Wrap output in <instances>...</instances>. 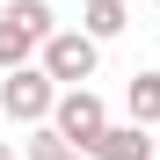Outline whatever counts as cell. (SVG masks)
I'll list each match as a JSON object with an SVG mask.
<instances>
[{
  "label": "cell",
  "instance_id": "6",
  "mask_svg": "<svg viewBox=\"0 0 160 160\" xmlns=\"http://www.w3.org/2000/svg\"><path fill=\"white\" fill-rule=\"evenodd\" d=\"M124 109H131V124L160 131V73H131L124 80Z\"/></svg>",
  "mask_w": 160,
  "mask_h": 160
},
{
  "label": "cell",
  "instance_id": "4",
  "mask_svg": "<svg viewBox=\"0 0 160 160\" xmlns=\"http://www.w3.org/2000/svg\"><path fill=\"white\" fill-rule=\"evenodd\" d=\"M37 66L58 80V88H88L95 66H102V44H95V37H80V29H51L44 51H37Z\"/></svg>",
  "mask_w": 160,
  "mask_h": 160
},
{
  "label": "cell",
  "instance_id": "10",
  "mask_svg": "<svg viewBox=\"0 0 160 160\" xmlns=\"http://www.w3.org/2000/svg\"><path fill=\"white\" fill-rule=\"evenodd\" d=\"M153 146H160V131H153Z\"/></svg>",
  "mask_w": 160,
  "mask_h": 160
},
{
  "label": "cell",
  "instance_id": "2",
  "mask_svg": "<svg viewBox=\"0 0 160 160\" xmlns=\"http://www.w3.org/2000/svg\"><path fill=\"white\" fill-rule=\"evenodd\" d=\"M51 102H58V80H51L44 66H15V73H0V109H8L15 124H51Z\"/></svg>",
  "mask_w": 160,
  "mask_h": 160
},
{
  "label": "cell",
  "instance_id": "8",
  "mask_svg": "<svg viewBox=\"0 0 160 160\" xmlns=\"http://www.w3.org/2000/svg\"><path fill=\"white\" fill-rule=\"evenodd\" d=\"M22 160H80V146H66L51 124H37L29 138H22Z\"/></svg>",
  "mask_w": 160,
  "mask_h": 160
},
{
  "label": "cell",
  "instance_id": "11",
  "mask_svg": "<svg viewBox=\"0 0 160 160\" xmlns=\"http://www.w3.org/2000/svg\"><path fill=\"white\" fill-rule=\"evenodd\" d=\"M153 8H160V0H153Z\"/></svg>",
  "mask_w": 160,
  "mask_h": 160
},
{
  "label": "cell",
  "instance_id": "5",
  "mask_svg": "<svg viewBox=\"0 0 160 160\" xmlns=\"http://www.w3.org/2000/svg\"><path fill=\"white\" fill-rule=\"evenodd\" d=\"M88 153H95V160H153L160 146H153V131H146V124H109Z\"/></svg>",
  "mask_w": 160,
  "mask_h": 160
},
{
  "label": "cell",
  "instance_id": "3",
  "mask_svg": "<svg viewBox=\"0 0 160 160\" xmlns=\"http://www.w3.org/2000/svg\"><path fill=\"white\" fill-rule=\"evenodd\" d=\"M51 131H58L66 146L88 153L102 131H109V102H102L95 88H58V102H51Z\"/></svg>",
  "mask_w": 160,
  "mask_h": 160
},
{
  "label": "cell",
  "instance_id": "9",
  "mask_svg": "<svg viewBox=\"0 0 160 160\" xmlns=\"http://www.w3.org/2000/svg\"><path fill=\"white\" fill-rule=\"evenodd\" d=\"M0 160H15V146H8V138H0Z\"/></svg>",
  "mask_w": 160,
  "mask_h": 160
},
{
  "label": "cell",
  "instance_id": "7",
  "mask_svg": "<svg viewBox=\"0 0 160 160\" xmlns=\"http://www.w3.org/2000/svg\"><path fill=\"white\" fill-rule=\"evenodd\" d=\"M124 0H88L80 8V37H95V44H109V37H124Z\"/></svg>",
  "mask_w": 160,
  "mask_h": 160
},
{
  "label": "cell",
  "instance_id": "1",
  "mask_svg": "<svg viewBox=\"0 0 160 160\" xmlns=\"http://www.w3.org/2000/svg\"><path fill=\"white\" fill-rule=\"evenodd\" d=\"M51 29H58V22H51V0H8V8H0V73L29 66Z\"/></svg>",
  "mask_w": 160,
  "mask_h": 160
}]
</instances>
